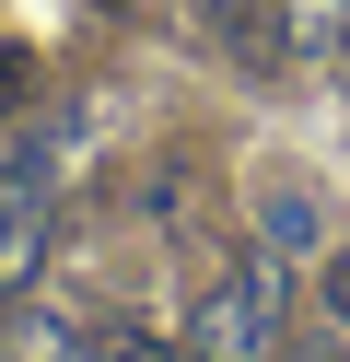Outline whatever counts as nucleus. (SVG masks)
<instances>
[{
    "label": "nucleus",
    "mask_w": 350,
    "mask_h": 362,
    "mask_svg": "<svg viewBox=\"0 0 350 362\" xmlns=\"http://www.w3.org/2000/svg\"><path fill=\"white\" fill-rule=\"evenodd\" d=\"M187 362H199V351H187Z\"/></svg>",
    "instance_id": "nucleus-9"
},
{
    "label": "nucleus",
    "mask_w": 350,
    "mask_h": 362,
    "mask_svg": "<svg viewBox=\"0 0 350 362\" xmlns=\"http://www.w3.org/2000/svg\"><path fill=\"white\" fill-rule=\"evenodd\" d=\"M327 315L350 327V257H327Z\"/></svg>",
    "instance_id": "nucleus-6"
},
{
    "label": "nucleus",
    "mask_w": 350,
    "mask_h": 362,
    "mask_svg": "<svg viewBox=\"0 0 350 362\" xmlns=\"http://www.w3.org/2000/svg\"><path fill=\"white\" fill-rule=\"evenodd\" d=\"M187 339H199V362H269L280 351V269L269 257L222 269V281L199 292V315H187Z\"/></svg>",
    "instance_id": "nucleus-1"
},
{
    "label": "nucleus",
    "mask_w": 350,
    "mask_h": 362,
    "mask_svg": "<svg viewBox=\"0 0 350 362\" xmlns=\"http://www.w3.org/2000/svg\"><path fill=\"white\" fill-rule=\"evenodd\" d=\"M257 222H269V245H315V199H303V187H269Z\"/></svg>",
    "instance_id": "nucleus-4"
},
{
    "label": "nucleus",
    "mask_w": 350,
    "mask_h": 362,
    "mask_svg": "<svg viewBox=\"0 0 350 362\" xmlns=\"http://www.w3.org/2000/svg\"><path fill=\"white\" fill-rule=\"evenodd\" d=\"M35 245H47V175L12 164V175H0V281H23Z\"/></svg>",
    "instance_id": "nucleus-2"
},
{
    "label": "nucleus",
    "mask_w": 350,
    "mask_h": 362,
    "mask_svg": "<svg viewBox=\"0 0 350 362\" xmlns=\"http://www.w3.org/2000/svg\"><path fill=\"white\" fill-rule=\"evenodd\" d=\"M117 362H163V351H117Z\"/></svg>",
    "instance_id": "nucleus-8"
},
{
    "label": "nucleus",
    "mask_w": 350,
    "mask_h": 362,
    "mask_svg": "<svg viewBox=\"0 0 350 362\" xmlns=\"http://www.w3.org/2000/svg\"><path fill=\"white\" fill-rule=\"evenodd\" d=\"M23 82H35V71H23V47H0V105H23Z\"/></svg>",
    "instance_id": "nucleus-5"
},
{
    "label": "nucleus",
    "mask_w": 350,
    "mask_h": 362,
    "mask_svg": "<svg viewBox=\"0 0 350 362\" xmlns=\"http://www.w3.org/2000/svg\"><path fill=\"white\" fill-rule=\"evenodd\" d=\"M280 362H339V339H303V351H280Z\"/></svg>",
    "instance_id": "nucleus-7"
},
{
    "label": "nucleus",
    "mask_w": 350,
    "mask_h": 362,
    "mask_svg": "<svg viewBox=\"0 0 350 362\" xmlns=\"http://www.w3.org/2000/svg\"><path fill=\"white\" fill-rule=\"evenodd\" d=\"M210 24H222V47H245V71H280V59H292L280 0H210Z\"/></svg>",
    "instance_id": "nucleus-3"
}]
</instances>
